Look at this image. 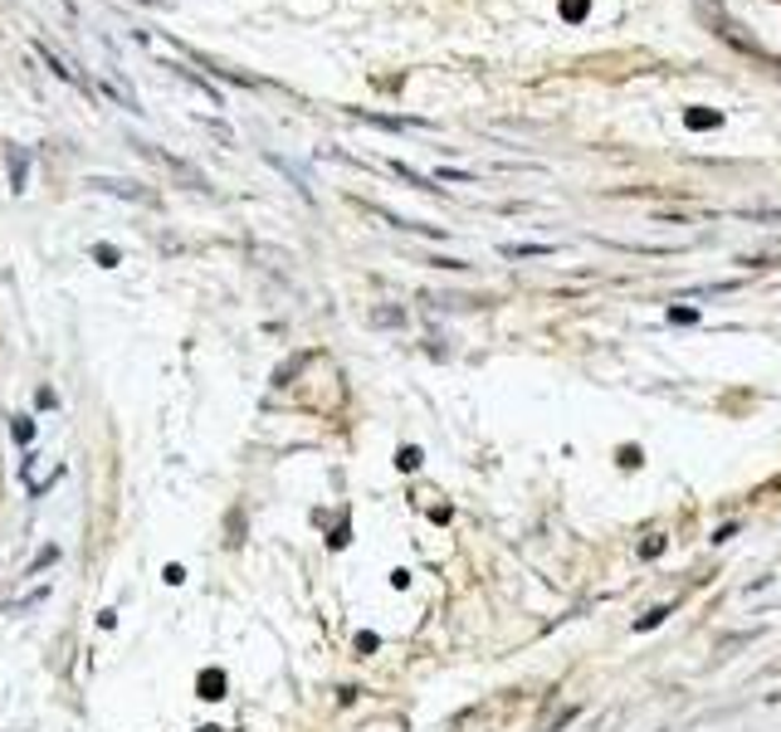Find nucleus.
I'll return each mask as SVG.
<instances>
[{"label":"nucleus","mask_w":781,"mask_h":732,"mask_svg":"<svg viewBox=\"0 0 781 732\" xmlns=\"http://www.w3.org/2000/svg\"><path fill=\"white\" fill-rule=\"evenodd\" d=\"M93 186H98V191H117V196H127V200H147V191H137L133 181H108V176H93Z\"/></svg>","instance_id":"obj_1"},{"label":"nucleus","mask_w":781,"mask_h":732,"mask_svg":"<svg viewBox=\"0 0 781 732\" xmlns=\"http://www.w3.org/2000/svg\"><path fill=\"white\" fill-rule=\"evenodd\" d=\"M566 15H572V20L586 15V0H566Z\"/></svg>","instance_id":"obj_2"}]
</instances>
